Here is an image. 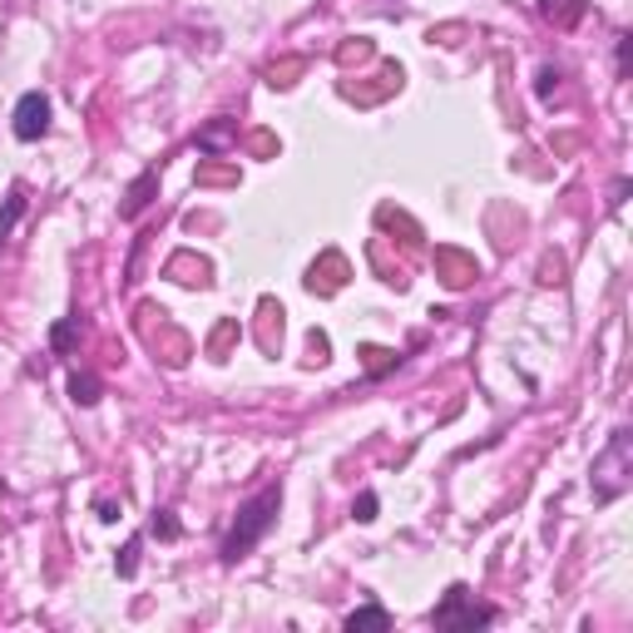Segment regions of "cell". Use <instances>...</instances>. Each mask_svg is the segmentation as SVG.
Masks as SVG:
<instances>
[{
    "mask_svg": "<svg viewBox=\"0 0 633 633\" xmlns=\"http://www.w3.org/2000/svg\"><path fill=\"white\" fill-rule=\"evenodd\" d=\"M352 515H356V520H362V525H372V520H376V495H372V490H366V495H356V504H352Z\"/></svg>",
    "mask_w": 633,
    "mask_h": 633,
    "instance_id": "obj_12",
    "label": "cell"
},
{
    "mask_svg": "<svg viewBox=\"0 0 633 633\" xmlns=\"http://www.w3.org/2000/svg\"><path fill=\"white\" fill-rule=\"evenodd\" d=\"M11 130L21 144H35L50 134V99L40 95V89H31V95H21V105H15L11 114Z\"/></svg>",
    "mask_w": 633,
    "mask_h": 633,
    "instance_id": "obj_4",
    "label": "cell"
},
{
    "mask_svg": "<svg viewBox=\"0 0 633 633\" xmlns=\"http://www.w3.org/2000/svg\"><path fill=\"white\" fill-rule=\"evenodd\" d=\"M539 11H545V21H555L559 31H574V25L584 21V11H589V0H539Z\"/></svg>",
    "mask_w": 633,
    "mask_h": 633,
    "instance_id": "obj_5",
    "label": "cell"
},
{
    "mask_svg": "<svg viewBox=\"0 0 633 633\" xmlns=\"http://www.w3.org/2000/svg\"><path fill=\"white\" fill-rule=\"evenodd\" d=\"M555 80H559L555 70H539V95H545V99H549V89H555Z\"/></svg>",
    "mask_w": 633,
    "mask_h": 633,
    "instance_id": "obj_14",
    "label": "cell"
},
{
    "mask_svg": "<svg viewBox=\"0 0 633 633\" xmlns=\"http://www.w3.org/2000/svg\"><path fill=\"white\" fill-rule=\"evenodd\" d=\"M362 629H391V613L381 604H366V609L346 613V633H362Z\"/></svg>",
    "mask_w": 633,
    "mask_h": 633,
    "instance_id": "obj_6",
    "label": "cell"
},
{
    "mask_svg": "<svg viewBox=\"0 0 633 633\" xmlns=\"http://www.w3.org/2000/svg\"><path fill=\"white\" fill-rule=\"evenodd\" d=\"M70 397H75V406H95V401H99V381L89 372H75V376H70Z\"/></svg>",
    "mask_w": 633,
    "mask_h": 633,
    "instance_id": "obj_8",
    "label": "cell"
},
{
    "mask_svg": "<svg viewBox=\"0 0 633 633\" xmlns=\"http://www.w3.org/2000/svg\"><path fill=\"white\" fill-rule=\"evenodd\" d=\"M495 609H480V604H471V589L465 584H451L446 589V599L436 604V613H430V623L436 629H480V623H490Z\"/></svg>",
    "mask_w": 633,
    "mask_h": 633,
    "instance_id": "obj_3",
    "label": "cell"
},
{
    "mask_svg": "<svg viewBox=\"0 0 633 633\" xmlns=\"http://www.w3.org/2000/svg\"><path fill=\"white\" fill-rule=\"evenodd\" d=\"M362 356H366V366H372V372H387V366H391V362H387L391 352H376V346H366Z\"/></svg>",
    "mask_w": 633,
    "mask_h": 633,
    "instance_id": "obj_13",
    "label": "cell"
},
{
    "mask_svg": "<svg viewBox=\"0 0 633 633\" xmlns=\"http://www.w3.org/2000/svg\"><path fill=\"white\" fill-rule=\"evenodd\" d=\"M139 545H144V539H130V545H124V555H119V574H124V580L139 569Z\"/></svg>",
    "mask_w": 633,
    "mask_h": 633,
    "instance_id": "obj_10",
    "label": "cell"
},
{
    "mask_svg": "<svg viewBox=\"0 0 633 633\" xmlns=\"http://www.w3.org/2000/svg\"><path fill=\"white\" fill-rule=\"evenodd\" d=\"M154 535H159V539H179V520H173L169 515V510H159V515H154Z\"/></svg>",
    "mask_w": 633,
    "mask_h": 633,
    "instance_id": "obj_11",
    "label": "cell"
},
{
    "mask_svg": "<svg viewBox=\"0 0 633 633\" xmlns=\"http://www.w3.org/2000/svg\"><path fill=\"white\" fill-rule=\"evenodd\" d=\"M25 214V194L21 188H11V198H5V214H0V247H5V238H11V228H15V218Z\"/></svg>",
    "mask_w": 633,
    "mask_h": 633,
    "instance_id": "obj_9",
    "label": "cell"
},
{
    "mask_svg": "<svg viewBox=\"0 0 633 633\" xmlns=\"http://www.w3.org/2000/svg\"><path fill=\"white\" fill-rule=\"evenodd\" d=\"M80 337H85V322H80V317H65V322H54V332H50V346H54V352H60V356H65L70 346L80 342Z\"/></svg>",
    "mask_w": 633,
    "mask_h": 633,
    "instance_id": "obj_7",
    "label": "cell"
},
{
    "mask_svg": "<svg viewBox=\"0 0 633 633\" xmlns=\"http://www.w3.org/2000/svg\"><path fill=\"white\" fill-rule=\"evenodd\" d=\"M278 510H282V485H268V490L247 495V500L238 504V520H233V529H228V539H223V559H228V564H238L243 555H253V545H258V539L272 529Z\"/></svg>",
    "mask_w": 633,
    "mask_h": 633,
    "instance_id": "obj_1",
    "label": "cell"
},
{
    "mask_svg": "<svg viewBox=\"0 0 633 633\" xmlns=\"http://www.w3.org/2000/svg\"><path fill=\"white\" fill-rule=\"evenodd\" d=\"M629 490V430H613L609 451L594 455V500H619Z\"/></svg>",
    "mask_w": 633,
    "mask_h": 633,
    "instance_id": "obj_2",
    "label": "cell"
}]
</instances>
